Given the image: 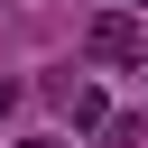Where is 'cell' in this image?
<instances>
[{
  "mask_svg": "<svg viewBox=\"0 0 148 148\" xmlns=\"http://www.w3.org/2000/svg\"><path fill=\"white\" fill-rule=\"evenodd\" d=\"M83 56H92V65H148V37H139L130 9H102V18L83 28Z\"/></svg>",
  "mask_w": 148,
  "mask_h": 148,
  "instance_id": "1",
  "label": "cell"
},
{
  "mask_svg": "<svg viewBox=\"0 0 148 148\" xmlns=\"http://www.w3.org/2000/svg\"><path fill=\"white\" fill-rule=\"evenodd\" d=\"M46 102H56L74 130H102V120H111V102H102V83H92V74H56V83H46Z\"/></svg>",
  "mask_w": 148,
  "mask_h": 148,
  "instance_id": "2",
  "label": "cell"
},
{
  "mask_svg": "<svg viewBox=\"0 0 148 148\" xmlns=\"http://www.w3.org/2000/svg\"><path fill=\"white\" fill-rule=\"evenodd\" d=\"M102 148H148V111H111L102 120Z\"/></svg>",
  "mask_w": 148,
  "mask_h": 148,
  "instance_id": "3",
  "label": "cell"
},
{
  "mask_svg": "<svg viewBox=\"0 0 148 148\" xmlns=\"http://www.w3.org/2000/svg\"><path fill=\"white\" fill-rule=\"evenodd\" d=\"M9 111H18V83H9V74H0V120H9Z\"/></svg>",
  "mask_w": 148,
  "mask_h": 148,
  "instance_id": "4",
  "label": "cell"
},
{
  "mask_svg": "<svg viewBox=\"0 0 148 148\" xmlns=\"http://www.w3.org/2000/svg\"><path fill=\"white\" fill-rule=\"evenodd\" d=\"M9 148H56V139H9Z\"/></svg>",
  "mask_w": 148,
  "mask_h": 148,
  "instance_id": "5",
  "label": "cell"
},
{
  "mask_svg": "<svg viewBox=\"0 0 148 148\" xmlns=\"http://www.w3.org/2000/svg\"><path fill=\"white\" fill-rule=\"evenodd\" d=\"M120 9H148V0H120Z\"/></svg>",
  "mask_w": 148,
  "mask_h": 148,
  "instance_id": "6",
  "label": "cell"
}]
</instances>
